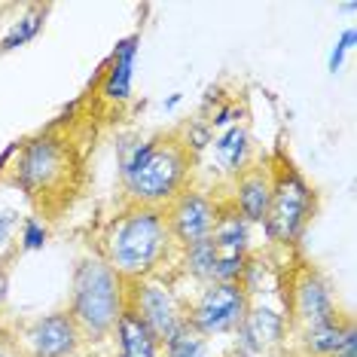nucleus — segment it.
Returning a JSON list of instances; mask_svg holds the SVG:
<instances>
[{
    "label": "nucleus",
    "mask_w": 357,
    "mask_h": 357,
    "mask_svg": "<svg viewBox=\"0 0 357 357\" xmlns=\"http://www.w3.org/2000/svg\"><path fill=\"white\" fill-rule=\"evenodd\" d=\"M248 150H250L248 132H245V128H238V126L226 128V132L214 141L217 159H220V165L226 168V172H232V174L245 172V165H248Z\"/></svg>",
    "instance_id": "15"
},
{
    "label": "nucleus",
    "mask_w": 357,
    "mask_h": 357,
    "mask_svg": "<svg viewBox=\"0 0 357 357\" xmlns=\"http://www.w3.org/2000/svg\"><path fill=\"white\" fill-rule=\"evenodd\" d=\"M64 172V150L52 137H37L22 150L19 162H15V181L22 190L40 192L50 190Z\"/></svg>",
    "instance_id": "8"
},
{
    "label": "nucleus",
    "mask_w": 357,
    "mask_h": 357,
    "mask_svg": "<svg viewBox=\"0 0 357 357\" xmlns=\"http://www.w3.org/2000/svg\"><path fill=\"white\" fill-rule=\"evenodd\" d=\"M28 345L34 357H70L79 345V327L70 312H55L31 324Z\"/></svg>",
    "instance_id": "9"
},
{
    "label": "nucleus",
    "mask_w": 357,
    "mask_h": 357,
    "mask_svg": "<svg viewBox=\"0 0 357 357\" xmlns=\"http://www.w3.org/2000/svg\"><path fill=\"white\" fill-rule=\"evenodd\" d=\"M217 217H220V211H217L214 199L199 190H183L181 196L165 208L172 241H181L183 250L199 245V241H208Z\"/></svg>",
    "instance_id": "7"
},
{
    "label": "nucleus",
    "mask_w": 357,
    "mask_h": 357,
    "mask_svg": "<svg viewBox=\"0 0 357 357\" xmlns=\"http://www.w3.org/2000/svg\"><path fill=\"white\" fill-rule=\"evenodd\" d=\"M126 308H132L137 318L144 321V327L156 336V342H168V339L186 324L181 303H177V296L172 294V287L156 281V278L135 281L132 299H128Z\"/></svg>",
    "instance_id": "6"
},
{
    "label": "nucleus",
    "mask_w": 357,
    "mask_h": 357,
    "mask_svg": "<svg viewBox=\"0 0 357 357\" xmlns=\"http://www.w3.org/2000/svg\"><path fill=\"white\" fill-rule=\"evenodd\" d=\"M354 37H357V34H354V28H348L345 34L339 37V43L333 46V52H330V70H333V74H336V70L342 68V55L354 46Z\"/></svg>",
    "instance_id": "20"
},
{
    "label": "nucleus",
    "mask_w": 357,
    "mask_h": 357,
    "mask_svg": "<svg viewBox=\"0 0 357 357\" xmlns=\"http://www.w3.org/2000/svg\"><path fill=\"white\" fill-rule=\"evenodd\" d=\"M116 333H119V357H156V336L144 327V321L137 318L132 308H123L116 321Z\"/></svg>",
    "instance_id": "14"
},
{
    "label": "nucleus",
    "mask_w": 357,
    "mask_h": 357,
    "mask_svg": "<svg viewBox=\"0 0 357 357\" xmlns=\"http://www.w3.org/2000/svg\"><path fill=\"white\" fill-rule=\"evenodd\" d=\"M165 357H211L208 336H202L199 330H192L190 324H183L165 342Z\"/></svg>",
    "instance_id": "16"
},
{
    "label": "nucleus",
    "mask_w": 357,
    "mask_h": 357,
    "mask_svg": "<svg viewBox=\"0 0 357 357\" xmlns=\"http://www.w3.org/2000/svg\"><path fill=\"white\" fill-rule=\"evenodd\" d=\"M214 250H211V241H199V245L186 248V269L190 275H196L202 281H214Z\"/></svg>",
    "instance_id": "18"
},
{
    "label": "nucleus",
    "mask_w": 357,
    "mask_h": 357,
    "mask_svg": "<svg viewBox=\"0 0 357 357\" xmlns=\"http://www.w3.org/2000/svg\"><path fill=\"white\" fill-rule=\"evenodd\" d=\"M330 357H357V330H354V324H348L345 327L342 342L336 345V351H333Z\"/></svg>",
    "instance_id": "21"
},
{
    "label": "nucleus",
    "mask_w": 357,
    "mask_h": 357,
    "mask_svg": "<svg viewBox=\"0 0 357 357\" xmlns=\"http://www.w3.org/2000/svg\"><path fill=\"white\" fill-rule=\"evenodd\" d=\"M119 174L135 205L162 208L183 192L190 147L181 141H141L119 147Z\"/></svg>",
    "instance_id": "1"
},
{
    "label": "nucleus",
    "mask_w": 357,
    "mask_h": 357,
    "mask_svg": "<svg viewBox=\"0 0 357 357\" xmlns=\"http://www.w3.org/2000/svg\"><path fill=\"white\" fill-rule=\"evenodd\" d=\"M126 281L104 263L101 257H86L74 272V299L70 318L79 333L104 336L116 330V321L126 308Z\"/></svg>",
    "instance_id": "3"
},
{
    "label": "nucleus",
    "mask_w": 357,
    "mask_h": 357,
    "mask_svg": "<svg viewBox=\"0 0 357 357\" xmlns=\"http://www.w3.org/2000/svg\"><path fill=\"white\" fill-rule=\"evenodd\" d=\"M43 245H46V226L40 220H25V226H22V248L40 250Z\"/></svg>",
    "instance_id": "19"
},
{
    "label": "nucleus",
    "mask_w": 357,
    "mask_h": 357,
    "mask_svg": "<svg viewBox=\"0 0 357 357\" xmlns=\"http://www.w3.org/2000/svg\"><path fill=\"white\" fill-rule=\"evenodd\" d=\"M13 229H15V214L13 211H3V214H0V245L10 238Z\"/></svg>",
    "instance_id": "22"
},
{
    "label": "nucleus",
    "mask_w": 357,
    "mask_h": 357,
    "mask_svg": "<svg viewBox=\"0 0 357 357\" xmlns=\"http://www.w3.org/2000/svg\"><path fill=\"white\" fill-rule=\"evenodd\" d=\"M248 308V287L241 281H211L196 299L186 324L202 336H220V333L238 330Z\"/></svg>",
    "instance_id": "5"
},
{
    "label": "nucleus",
    "mask_w": 357,
    "mask_h": 357,
    "mask_svg": "<svg viewBox=\"0 0 357 357\" xmlns=\"http://www.w3.org/2000/svg\"><path fill=\"white\" fill-rule=\"evenodd\" d=\"M241 357H245V354H241Z\"/></svg>",
    "instance_id": "23"
},
{
    "label": "nucleus",
    "mask_w": 357,
    "mask_h": 357,
    "mask_svg": "<svg viewBox=\"0 0 357 357\" xmlns=\"http://www.w3.org/2000/svg\"><path fill=\"white\" fill-rule=\"evenodd\" d=\"M294 314H296V324L299 330H312V327H321V324H333L339 321V312H336V303H333V294L330 287L324 284L318 275H303L294 287Z\"/></svg>",
    "instance_id": "10"
},
{
    "label": "nucleus",
    "mask_w": 357,
    "mask_h": 357,
    "mask_svg": "<svg viewBox=\"0 0 357 357\" xmlns=\"http://www.w3.org/2000/svg\"><path fill=\"white\" fill-rule=\"evenodd\" d=\"M235 211L245 223H266L272 202V177L266 168H245L235 174Z\"/></svg>",
    "instance_id": "12"
},
{
    "label": "nucleus",
    "mask_w": 357,
    "mask_h": 357,
    "mask_svg": "<svg viewBox=\"0 0 357 357\" xmlns=\"http://www.w3.org/2000/svg\"><path fill=\"white\" fill-rule=\"evenodd\" d=\"M284 336V318L275 308L257 305L248 308L245 321L238 324V351L245 357H263Z\"/></svg>",
    "instance_id": "11"
},
{
    "label": "nucleus",
    "mask_w": 357,
    "mask_h": 357,
    "mask_svg": "<svg viewBox=\"0 0 357 357\" xmlns=\"http://www.w3.org/2000/svg\"><path fill=\"white\" fill-rule=\"evenodd\" d=\"M172 232L162 208L135 205L110 223L104 235V263L123 281H141L156 272L165 259Z\"/></svg>",
    "instance_id": "2"
},
{
    "label": "nucleus",
    "mask_w": 357,
    "mask_h": 357,
    "mask_svg": "<svg viewBox=\"0 0 357 357\" xmlns=\"http://www.w3.org/2000/svg\"><path fill=\"white\" fill-rule=\"evenodd\" d=\"M135 59H137V37H128L116 46L110 59V70L104 77V95L113 101H126L132 92V70H135Z\"/></svg>",
    "instance_id": "13"
},
{
    "label": "nucleus",
    "mask_w": 357,
    "mask_h": 357,
    "mask_svg": "<svg viewBox=\"0 0 357 357\" xmlns=\"http://www.w3.org/2000/svg\"><path fill=\"white\" fill-rule=\"evenodd\" d=\"M308 217H312V190L294 168L284 165L278 177H272V202L266 214V229L275 241L294 245L303 235Z\"/></svg>",
    "instance_id": "4"
},
{
    "label": "nucleus",
    "mask_w": 357,
    "mask_h": 357,
    "mask_svg": "<svg viewBox=\"0 0 357 357\" xmlns=\"http://www.w3.org/2000/svg\"><path fill=\"white\" fill-rule=\"evenodd\" d=\"M43 15H46L43 10H31L25 19H19V22L13 25L10 34L0 40V50L10 52V50H19V46H25L28 40H34V37H37V31L43 28Z\"/></svg>",
    "instance_id": "17"
}]
</instances>
